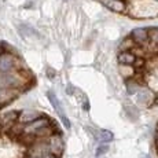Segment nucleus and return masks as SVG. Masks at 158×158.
<instances>
[{
	"label": "nucleus",
	"instance_id": "obj_1",
	"mask_svg": "<svg viewBox=\"0 0 158 158\" xmlns=\"http://www.w3.org/2000/svg\"><path fill=\"white\" fill-rule=\"evenodd\" d=\"M51 133H52V129H51L50 120L40 115L32 123L25 124L22 135L30 136V138H45V136H50Z\"/></svg>",
	"mask_w": 158,
	"mask_h": 158
},
{
	"label": "nucleus",
	"instance_id": "obj_2",
	"mask_svg": "<svg viewBox=\"0 0 158 158\" xmlns=\"http://www.w3.org/2000/svg\"><path fill=\"white\" fill-rule=\"evenodd\" d=\"M28 83L26 74L17 69L8 72H0V88H13L18 89Z\"/></svg>",
	"mask_w": 158,
	"mask_h": 158
},
{
	"label": "nucleus",
	"instance_id": "obj_3",
	"mask_svg": "<svg viewBox=\"0 0 158 158\" xmlns=\"http://www.w3.org/2000/svg\"><path fill=\"white\" fill-rule=\"evenodd\" d=\"M18 59L13 52H2L0 54V72H8L17 69Z\"/></svg>",
	"mask_w": 158,
	"mask_h": 158
},
{
	"label": "nucleus",
	"instance_id": "obj_4",
	"mask_svg": "<svg viewBox=\"0 0 158 158\" xmlns=\"http://www.w3.org/2000/svg\"><path fill=\"white\" fill-rule=\"evenodd\" d=\"M47 95H48V99H50L51 105H52L54 110L56 111V114L59 115V118H60V120H62L63 125H65L66 128H70V121H69L68 115H66L65 110H63V107H62V105H60V102L58 101V98L55 96V94H54V92H51V91H50V92H48Z\"/></svg>",
	"mask_w": 158,
	"mask_h": 158
},
{
	"label": "nucleus",
	"instance_id": "obj_5",
	"mask_svg": "<svg viewBox=\"0 0 158 158\" xmlns=\"http://www.w3.org/2000/svg\"><path fill=\"white\" fill-rule=\"evenodd\" d=\"M47 146L50 148V151L55 156H60L63 151V140L60 135H52L51 133L50 136H47Z\"/></svg>",
	"mask_w": 158,
	"mask_h": 158
},
{
	"label": "nucleus",
	"instance_id": "obj_6",
	"mask_svg": "<svg viewBox=\"0 0 158 158\" xmlns=\"http://www.w3.org/2000/svg\"><path fill=\"white\" fill-rule=\"evenodd\" d=\"M17 121H18V111H14V110L7 111L3 115H0V128L8 131Z\"/></svg>",
	"mask_w": 158,
	"mask_h": 158
},
{
	"label": "nucleus",
	"instance_id": "obj_7",
	"mask_svg": "<svg viewBox=\"0 0 158 158\" xmlns=\"http://www.w3.org/2000/svg\"><path fill=\"white\" fill-rule=\"evenodd\" d=\"M40 111L35 110V109H25L22 110L21 113H18V121L22 124H28V123H32L35 121L36 118L40 117Z\"/></svg>",
	"mask_w": 158,
	"mask_h": 158
},
{
	"label": "nucleus",
	"instance_id": "obj_8",
	"mask_svg": "<svg viewBox=\"0 0 158 158\" xmlns=\"http://www.w3.org/2000/svg\"><path fill=\"white\" fill-rule=\"evenodd\" d=\"M18 94V89H13V88H0V107L7 103H10L13 99H15Z\"/></svg>",
	"mask_w": 158,
	"mask_h": 158
},
{
	"label": "nucleus",
	"instance_id": "obj_9",
	"mask_svg": "<svg viewBox=\"0 0 158 158\" xmlns=\"http://www.w3.org/2000/svg\"><path fill=\"white\" fill-rule=\"evenodd\" d=\"M131 37L135 43H139V44H144L146 41L148 40V30L144 29V28H136L132 30L131 33Z\"/></svg>",
	"mask_w": 158,
	"mask_h": 158
},
{
	"label": "nucleus",
	"instance_id": "obj_10",
	"mask_svg": "<svg viewBox=\"0 0 158 158\" xmlns=\"http://www.w3.org/2000/svg\"><path fill=\"white\" fill-rule=\"evenodd\" d=\"M102 4H105L107 8H110L111 11L115 13H123L125 11V4L123 0H99Z\"/></svg>",
	"mask_w": 158,
	"mask_h": 158
},
{
	"label": "nucleus",
	"instance_id": "obj_11",
	"mask_svg": "<svg viewBox=\"0 0 158 158\" xmlns=\"http://www.w3.org/2000/svg\"><path fill=\"white\" fill-rule=\"evenodd\" d=\"M136 95H138V102L139 103H144V105H147V103H150L153 101V92H151L148 88H139L138 92H136Z\"/></svg>",
	"mask_w": 158,
	"mask_h": 158
},
{
	"label": "nucleus",
	"instance_id": "obj_12",
	"mask_svg": "<svg viewBox=\"0 0 158 158\" xmlns=\"http://www.w3.org/2000/svg\"><path fill=\"white\" fill-rule=\"evenodd\" d=\"M118 62H120L121 65L132 66L133 63L136 62V56L133 55L131 51H123V52H120V55H118Z\"/></svg>",
	"mask_w": 158,
	"mask_h": 158
},
{
	"label": "nucleus",
	"instance_id": "obj_13",
	"mask_svg": "<svg viewBox=\"0 0 158 158\" xmlns=\"http://www.w3.org/2000/svg\"><path fill=\"white\" fill-rule=\"evenodd\" d=\"M113 138H114V135L107 129H102V131H99V133H98V140L103 142V143L113 140Z\"/></svg>",
	"mask_w": 158,
	"mask_h": 158
},
{
	"label": "nucleus",
	"instance_id": "obj_14",
	"mask_svg": "<svg viewBox=\"0 0 158 158\" xmlns=\"http://www.w3.org/2000/svg\"><path fill=\"white\" fill-rule=\"evenodd\" d=\"M139 88H140V87H139V84L136 83V81H133V80H128V81H127V91H128L129 95L136 94Z\"/></svg>",
	"mask_w": 158,
	"mask_h": 158
},
{
	"label": "nucleus",
	"instance_id": "obj_15",
	"mask_svg": "<svg viewBox=\"0 0 158 158\" xmlns=\"http://www.w3.org/2000/svg\"><path fill=\"white\" fill-rule=\"evenodd\" d=\"M109 151V146L107 144H101L98 147V151L95 153V156L96 157H101V156H103V154H106Z\"/></svg>",
	"mask_w": 158,
	"mask_h": 158
},
{
	"label": "nucleus",
	"instance_id": "obj_16",
	"mask_svg": "<svg viewBox=\"0 0 158 158\" xmlns=\"http://www.w3.org/2000/svg\"><path fill=\"white\" fill-rule=\"evenodd\" d=\"M3 52V44H0V54Z\"/></svg>",
	"mask_w": 158,
	"mask_h": 158
},
{
	"label": "nucleus",
	"instance_id": "obj_17",
	"mask_svg": "<svg viewBox=\"0 0 158 158\" xmlns=\"http://www.w3.org/2000/svg\"><path fill=\"white\" fill-rule=\"evenodd\" d=\"M26 158H37V157H33V156H30V154H29V156L26 157Z\"/></svg>",
	"mask_w": 158,
	"mask_h": 158
},
{
	"label": "nucleus",
	"instance_id": "obj_18",
	"mask_svg": "<svg viewBox=\"0 0 158 158\" xmlns=\"http://www.w3.org/2000/svg\"><path fill=\"white\" fill-rule=\"evenodd\" d=\"M142 158H150V156H143Z\"/></svg>",
	"mask_w": 158,
	"mask_h": 158
},
{
	"label": "nucleus",
	"instance_id": "obj_19",
	"mask_svg": "<svg viewBox=\"0 0 158 158\" xmlns=\"http://www.w3.org/2000/svg\"><path fill=\"white\" fill-rule=\"evenodd\" d=\"M156 143H157V146H158V138H157V140H156Z\"/></svg>",
	"mask_w": 158,
	"mask_h": 158
},
{
	"label": "nucleus",
	"instance_id": "obj_20",
	"mask_svg": "<svg viewBox=\"0 0 158 158\" xmlns=\"http://www.w3.org/2000/svg\"><path fill=\"white\" fill-rule=\"evenodd\" d=\"M156 2H158V0H156Z\"/></svg>",
	"mask_w": 158,
	"mask_h": 158
}]
</instances>
